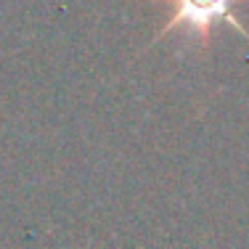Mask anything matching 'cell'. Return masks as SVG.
Returning a JSON list of instances; mask_svg holds the SVG:
<instances>
[{
	"label": "cell",
	"mask_w": 249,
	"mask_h": 249,
	"mask_svg": "<svg viewBox=\"0 0 249 249\" xmlns=\"http://www.w3.org/2000/svg\"><path fill=\"white\" fill-rule=\"evenodd\" d=\"M173 3H175V11L164 21L162 35L175 32V29H186L188 35H196V37L204 40L217 24H231L236 32H241L249 40V32L239 24L233 11L239 0H173Z\"/></svg>",
	"instance_id": "6da1fadb"
}]
</instances>
